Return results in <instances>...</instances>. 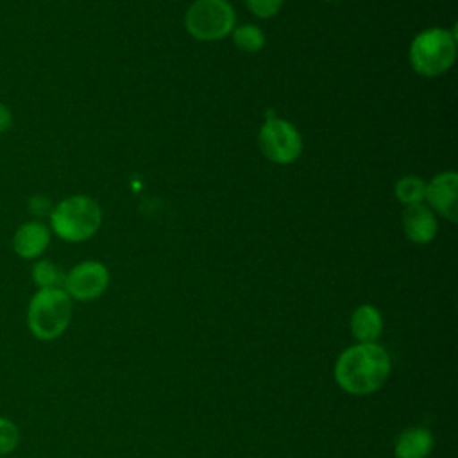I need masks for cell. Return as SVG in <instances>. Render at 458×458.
Returning <instances> with one entry per match:
<instances>
[{"label":"cell","instance_id":"5","mask_svg":"<svg viewBox=\"0 0 458 458\" xmlns=\"http://www.w3.org/2000/svg\"><path fill=\"white\" fill-rule=\"evenodd\" d=\"M236 14L227 0H195L186 14L184 27L195 39L218 41L234 29Z\"/></svg>","mask_w":458,"mask_h":458},{"label":"cell","instance_id":"20","mask_svg":"<svg viewBox=\"0 0 458 458\" xmlns=\"http://www.w3.org/2000/svg\"><path fill=\"white\" fill-rule=\"evenodd\" d=\"M326 2H335V0H326Z\"/></svg>","mask_w":458,"mask_h":458},{"label":"cell","instance_id":"10","mask_svg":"<svg viewBox=\"0 0 458 458\" xmlns=\"http://www.w3.org/2000/svg\"><path fill=\"white\" fill-rule=\"evenodd\" d=\"M403 229L413 243H429L438 229L433 209L422 202L408 204L403 211Z\"/></svg>","mask_w":458,"mask_h":458},{"label":"cell","instance_id":"8","mask_svg":"<svg viewBox=\"0 0 458 458\" xmlns=\"http://www.w3.org/2000/svg\"><path fill=\"white\" fill-rule=\"evenodd\" d=\"M456 188H458V174L440 172L429 181V184H426V193H424V199L429 202V206L453 224L458 220Z\"/></svg>","mask_w":458,"mask_h":458},{"label":"cell","instance_id":"16","mask_svg":"<svg viewBox=\"0 0 458 458\" xmlns=\"http://www.w3.org/2000/svg\"><path fill=\"white\" fill-rule=\"evenodd\" d=\"M20 437L18 426L7 417H0V456L9 454L18 447Z\"/></svg>","mask_w":458,"mask_h":458},{"label":"cell","instance_id":"17","mask_svg":"<svg viewBox=\"0 0 458 458\" xmlns=\"http://www.w3.org/2000/svg\"><path fill=\"white\" fill-rule=\"evenodd\" d=\"M284 0H245L249 11L258 18H270L279 13Z\"/></svg>","mask_w":458,"mask_h":458},{"label":"cell","instance_id":"2","mask_svg":"<svg viewBox=\"0 0 458 458\" xmlns=\"http://www.w3.org/2000/svg\"><path fill=\"white\" fill-rule=\"evenodd\" d=\"M102 224V209L86 195H72L52 208V231L64 242L79 243L89 240Z\"/></svg>","mask_w":458,"mask_h":458},{"label":"cell","instance_id":"13","mask_svg":"<svg viewBox=\"0 0 458 458\" xmlns=\"http://www.w3.org/2000/svg\"><path fill=\"white\" fill-rule=\"evenodd\" d=\"M32 281L39 288H63L64 272L50 259H39L32 265L30 270Z\"/></svg>","mask_w":458,"mask_h":458},{"label":"cell","instance_id":"18","mask_svg":"<svg viewBox=\"0 0 458 458\" xmlns=\"http://www.w3.org/2000/svg\"><path fill=\"white\" fill-rule=\"evenodd\" d=\"M52 202L47 199V197H43V195H34V197H30V200H29V211L32 213V215H36V216H50V213H52Z\"/></svg>","mask_w":458,"mask_h":458},{"label":"cell","instance_id":"3","mask_svg":"<svg viewBox=\"0 0 458 458\" xmlns=\"http://www.w3.org/2000/svg\"><path fill=\"white\" fill-rule=\"evenodd\" d=\"M72 299L63 288H39L29 301L27 327L38 340H55L70 326Z\"/></svg>","mask_w":458,"mask_h":458},{"label":"cell","instance_id":"7","mask_svg":"<svg viewBox=\"0 0 458 458\" xmlns=\"http://www.w3.org/2000/svg\"><path fill=\"white\" fill-rule=\"evenodd\" d=\"M109 284V270L100 261H81L64 274L63 290L70 299L93 301L100 297Z\"/></svg>","mask_w":458,"mask_h":458},{"label":"cell","instance_id":"12","mask_svg":"<svg viewBox=\"0 0 458 458\" xmlns=\"http://www.w3.org/2000/svg\"><path fill=\"white\" fill-rule=\"evenodd\" d=\"M349 327L358 344H374L383 333V315L376 306L361 304L352 311Z\"/></svg>","mask_w":458,"mask_h":458},{"label":"cell","instance_id":"1","mask_svg":"<svg viewBox=\"0 0 458 458\" xmlns=\"http://www.w3.org/2000/svg\"><path fill=\"white\" fill-rule=\"evenodd\" d=\"M392 361L379 344H354L344 349L335 361L336 385L352 395H367L379 390L390 376Z\"/></svg>","mask_w":458,"mask_h":458},{"label":"cell","instance_id":"15","mask_svg":"<svg viewBox=\"0 0 458 458\" xmlns=\"http://www.w3.org/2000/svg\"><path fill=\"white\" fill-rule=\"evenodd\" d=\"M426 193V182L417 175H406L401 177L395 184V197L403 204H417L424 200Z\"/></svg>","mask_w":458,"mask_h":458},{"label":"cell","instance_id":"14","mask_svg":"<svg viewBox=\"0 0 458 458\" xmlns=\"http://www.w3.org/2000/svg\"><path fill=\"white\" fill-rule=\"evenodd\" d=\"M233 43L242 52L256 54L265 47V34L256 25H240L233 30Z\"/></svg>","mask_w":458,"mask_h":458},{"label":"cell","instance_id":"11","mask_svg":"<svg viewBox=\"0 0 458 458\" xmlns=\"http://www.w3.org/2000/svg\"><path fill=\"white\" fill-rule=\"evenodd\" d=\"M433 433L424 426H411L401 431L394 442L395 458H428L433 451Z\"/></svg>","mask_w":458,"mask_h":458},{"label":"cell","instance_id":"9","mask_svg":"<svg viewBox=\"0 0 458 458\" xmlns=\"http://www.w3.org/2000/svg\"><path fill=\"white\" fill-rule=\"evenodd\" d=\"M50 243V229L39 222L30 220L21 224L13 234V250L23 259L39 258Z\"/></svg>","mask_w":458,"mask_h":458},{"label":"cell","instance_id":"6","mask_svg":"<svg viewBox=\"0 0 458 458\" xmlns=\"http://www.w3.org/2000/svg\"><path fill=\"white\" fill-rule=\"evenodd\" d=\"M263 156L277 165H290L299 159L302 152V138L297 127L283 118H268L258 136Z\"/></svg>","mask_w":458,"mask_h":458},{"label":"cell","instance_id":"4","mask_svg":"<svg viewBox=\"0 0 458 458\" xmlns=\"http://www.w3.org/2000/svg\"><path fill=\"white\" fill-rule=\"evenodd\" d=\"M456 59L454 30L426 29L419 32L410 45L411 68L424 77L445 73Z\"/></svg>","mask_w":458,"mask_h":458},{"label":"cell","instance_id":"19","mask_svg":"<svg viewBox=\"0 0 458 458\" xmlns=\"http://www.w3.org/2000/svg\"><path fill=\"white\" fill-rule=\"evenodd\" d=\"M11 125H13V113L5 104L0 102V134L9 131Z\"/></svg>","mask_w":458,"mask_h":458}]
</instances>
